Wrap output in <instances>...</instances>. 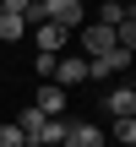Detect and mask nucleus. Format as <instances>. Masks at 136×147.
Segmentation results:
<instances>
[{
	"label": "nucleus",
	"mask_w": 136,
	"mask_h": 147,
	"mask_svg": "<svg viewBox=\"0 0 136 147\" xmlns=\"http://www.w3.org/2000/svg\"><path fill=\"white\" fill-rule=\"evenodd\" d=\"M82 49H87L82 60H93V55H109V49H114V27H104V22H93V27L82 33Z\"/></svg>",
	"instance_id": "nucleus-1"
},
{
	"label": "nucleus",
	"mask_w": 136,
	"mask_h": 147,
	"mask_svg": "<svg viewBox=\"0 0 136 147\" xmlns=\"http://www.w3.org/2000/svg\"><path fill=\"white\" fill-rule=\"evenodd\" d=\"M125 65H131V55L125 49H109V55H93L87 60V76H120Z\"/></svg>",
	"instance_id": "nucleus-2"
},
{
	"label": "nucleus",
	"mask_w": 136,
	"mask_h": 147,
	"mask_svg": "<svg viewBox=\"0 0 136 147\" xmlns=\"http://www.w3.org/2000/svg\"><path fill=\"white\" fill-rule=\"evenodd\" d=\"M33 38H38V55H60L71 33H65V27H55V22H38V27H33Z\"/></svg>",
	"instance_id": "nucleus-3"
},
{
	"label": "nucleus",
	"mask_w": 136,
	"mask_h": 147,
	"mask_svg": "<svg viewBox=\"0 0 136 147\" xmlns=\"http://www.w3.org/2000/svg\"><path fill=\"white\" fill-rule=\"evenodd\" d=\"M109 115L114 120H136V82H125V87L109 93Z\"/></svg>",
	"instance_id": "nucleus-4"
},
{
	"label": "nucleus",
	"mask_w": 136,
	"mask_h": 147,
	"mask_svg": "<svg viewBox=\"0 0 136 147\" xmlns=\"http://www.w3.org/2000/svg\"><path fill=\"white\" fill-rule=\"evenodd\" d=\"M65 147H109V142H104V131H98V125H87V120H76V125L65 131Z\"/></svg>",
	"instance_id": "nucleus-5"
},
{
	"label": "nucleus",
	"mask_w": 136,
	"mask_h": 147,
	"mask_svg": "<svg viewBox=\"0 0 136 147\" xmlns=\"http://www.w3.org/2000/svg\"><path fill=\"white\" fill-rule=\"evenodd\" d=\"M55 82H60V87H71V82H87V60H82V55H71V60H55Z\"/></svg>",
	"instance_id": "nucleus-6"
},
{
	"label": "nucleus",
	"mask_w": 136,
	"mask_h": 147,
	"mask_svg": "<svg viewBox=\"0 0 136 147\" xmlns=\"http://www.w3.org/2000/svg\"><path fill=\"white\" fill-rule=\"evenodd\" d=\"M33 109H44L49 120H60V115H65V87H38V104H33Z\"/></svg>",
	"instance_id": "nucleus-7"
},
{
	"label": "nucleus",
	"mask_w": 136,
	"mask_h": 147,
	"mask_svg": "<svg viewBox=\"0 0 136 147\" xmlns=\"http://www.w3.org/2000/svg\"><path fill=\"white\" fill-rule=\"evenodd\" d=\"M114 49H125V55H136V16H125V22H114Z\"/></svg>",
	"instance_id": "nucleus-8"
},
{
	"label": "nucleus",
	"mask_w": 136,
	"mask_h": 147,
	"mask_svg": "<svg viewBox=\"0 0 136 147\" xmlns=\"http://www.w3.org/2000/svg\"><path fill=\"white\" fill-rule=\"evenodd\" d=\"M33 27H27V16H0V38L11 44V38H27Z\"/></svg>",
	"instance_id": "nucleus-9"
},
{
	"label": "nucleus",
	"mask_w": 136,
	"mask_h": 147,
	"mask_svg": "<svg viewBox=\"0 0 136 147\" xmlns=\"http://www.w3.org/2000/svg\"><path fill=\"white\" fill-rule=\"evenodd\" d=\"M125 16H136L125 0H104V16H98V22H104V27H114V22H125Z\"/></svg>",
	"instance_id": "nucleus-10"
},
{
	"label": "nucleus",
	"mask_w": 136,
	"mask_h": 147,
	"mask_svg": "<svg viewBox=\"0 0 136 147\" xmlns=\"http://www.w3.org/2000/svg\"><path fill=\"white\" fill-rule=\"evenodd\" d=\"M114 147H136V120H114Z\"/></svg>",
	"instance_id": "nucleus-11"
},
{
	"label": "nucleus",
	"mask_w": 136,
	"mask_h": 147,
	"mask_svg": "<svg viewBox=\"0 0 136 147\" xmlns=\"http://www.w3.org/2000/svg\"><path fill=\"white\" fill-rule=\"evenodd\" d=\"M0 147H27V142H22V131H16V120L0 125Z\"/></svg>",
	"instance_id": "nucleus-12"
},
{
	"label": "nucleus",
	"mask_w": 136,
	"mask_h": 147,
	"mask_svg": "<svg viewBox=\"0 0 136 147\" xmlns=\"http://www.w3.org/2000/svg\"><path fill=\"white\" fill-rule=\"evenodd\" d=\"M33 0H0V16H27Z\"/></svg>",
	"instance_id": "nucleus-13"
},
{
	"label": "nucleus",
	"mask_w": 136,
	"mask_h": 147,
	"mask_svg": "<svg viewBox=\"0 0 136 147\" xmlns=\"http://www.w3.org/2000/svg\"><path fill=\"white\" fill-rule=\"evenodd\" d=\"M55 147H65V142H55Z\"/></svg>",
	"instance_id": "nucleus-14"
}]
</instances>
